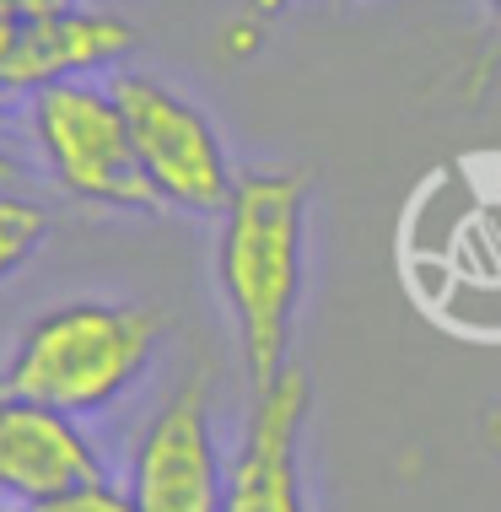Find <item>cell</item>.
Listing matches in <instances>:
<instances>
[{"label": "cell", "instance_id": "obj_1", "mask_svg": "<svg viewBox=\"0 0 501 512\" xmlns=\"http://www.w3.org/2000/svg\"><path fill=\"white\" fill-rule=\"evenodd\" d=\"M308 168H248L238 173L216 232V286L227 297L243 351L248 394L291 367V329L302 302L308 254Z\"/></svg>", "mask_w": 501, "mask_h": 512}, {"label": "cell", "instance_id": "obj_2", "mask_svg": "<svg viewBox=\"0 0 501 512\" xmlns=\"http://www.w3.org/2000/svg\"><path fill=\"white\" fill-rule=\"evenodd\" d=\"M157 345H162L157 308L71 297L22 324L6 367H0V383L11 394L38 399V405L81 421V415H97L130 394L146 378Z\"/></svg>", "mask_w": 501, "mask_h": 512}, {"label": "cell", "instance_id": "obj_3", "mask_svg": "<svg viewBox=\"0 0 501 512\" xmlns=\"http://www.w3.org/2000/svg\"><path fill=\"white\" fill-rule=\"evenodd\" d=\"M27 135L49 178L92 211H162L130 146L114 87L97 76L27 92Z\"/></svg>", "mask_w": 501, "mask_h": 512}, {"label": "cell", "instance_id": "obj_4", "mask_svg": "<svg viewBox=\"0 0 501 512\" xmlns=\"http://www.w3.org/2000/svg\"><path fill=\"white\" fill-rule=\"evenodd\" d=\"M108 87H114V98L124 108L135 162H141L162 211L221 216L232 184H238V168L227 157L216 119L194 98H184L173 81L151 71H114Z\"/></svg>", "mask_w": 501, "mask_h": 512}, {"label": "cell", "instance_id": "obj_5", "mask_svg": "<svg viewBox=\"0 0 501 512\" xmlns=\"http://www.w3.org/2000/svg\"><path fill=\"white\" fill-rule=\"evenodd\" d=\"M211 389L216 372L194 367L135 442L130 491L141 512H221L227 469H221L211 432Z\"/></svg>", "mask_w": 501, "mask_h": 512}, {"label": "cell", "instance_id": "obj_6", "mask_svg": "<svg viewBox=\"0 0 501 512\" xmlns=\"http://www.w3.org/2000/svg\"><path fill=\"white\" fill-rule=\"evenodd\" d=\"M313 410V383L302 367H286L248 399V421L227 475L221 512H308L302 496V426Z\"/></svg>", "mask_w": 501, "mask_h": 512}, {"label": "cell", "instance_id": "obj_7", "mask_svg": "<svg viewBox=\"0 0 501 512\" xmlns=\"http://www.w3.org/2000/svg\"><path fill=\"white\" fill-rule=\"evenodd\" d=\"M97 475H103V459L76 426V415H60L0 383V496L33 507Z\"/></svg>", "mask_w": 501, "mask_h": 512}, {"label": "cell", "instance_id": "obj_8", "mask_svg": "<svg viewBox=\"0 0 501 512\" xmlns=\"http://www.w3.org/2000/svg\"><path fill=\"white\" fill-rule=\"evenodd\" d=\"M135 44H141L135 22H124L119 11H97V6H71L60 17L22 22V38L6 65V87L27 98L38 87H54V81L108 76Z\"/></svg>", "mask_w": 501, "mask_h": 512}, {"label": "cell", "instance_id": "obj_9", "mask_svg": "<svg viewBox=\"0 0 501 512\" xmlns=\"http://www.w3.org/2000/svg\"><path fill=\"white\" fill-rule=\"evenodd\" d=\"M49 238V205L27 189H0V281H11Z\"/></svg>", "mask_w": 501, "mask_h": 512}, {"label": "cell", "instance_id": "obj_10", "mask_svg": "<svg viewBox=\"0 0 501 512\" xmlns=\"http://www.w3.org/2000/svg\"><path fill=\"white\" fill-rule=\"evenodd\" d=\"M27 512H141L130 486H119V480L97 475V480H81V486H65L44 496V502H33Z\"/></svg>", "mask_w": 501, "mask_h": 512}, {"label": "cell", "instance_id": "obj_11", "mask_svg": "<svg viewBox=\"0 0 501 512\" xmlns=\"http://www.w3.org/2000/svg\"><path fill=\"white\" fill-rule=\"evenodd\" d=\"M17 38H22V17L11 11V0H0V81H6V65H11Z\"/></svg>", "mask_w": 501, "mask_h": 512}, {"label": "cell", "instance_id": "obj_12", "mask_svg": "<svg viewBox=\"0 0 501 512\" xmlns=\"http://www.w3.org/2000/svg\"><path fill=\"white\" fill-rule=\"evenodd\" d=\"M81 6V0H11V11H17L22 22H44V17H60V11Z\"/></svg>", "mask_w": 501, "mask_h": 512}, {"label": "cell", "instance_id": "obj_13", "mask_svg": "<svg viewBox=\"0 0 501 512\" xmlns=\"http://www.w3.org/2000/svg\"><path fill=\"white\" fill-rule=\"evenodd\" d=\"M22 178H27V162L0 141V189H22Z\"/></svg>", "mask_w": 501, "mask_h": 512}, {"label": "cell", "instance_id": "obj_14", "mask_svg": "<svg viewBox=\"0 0 501 512\" xmlns=\"http://www.w3.org/2000/svg\"><path fill=\"white\" fill-rule=\"evenodd\" d=\"M485 442H491V453H496V464H501V405L485 410Z\"/></svg>", "mask_w": 501, "mask_h": 512}, {"label": "cell", "instance_id": "obj_15", "mask_svg": "<svg viewBox=\"0 0 501 512\" xmlns=\"http://www.w3.org/2000/svg\"><path fill=\"white\" fill-rule=\"evenodd\" d=\"M485 6H491V22L501 27V0H485Z\"/></svg>", "mask_w": 501, "mask_h": 512}, {"label": "cell", "instance_id": "obj_16", "mask_svg": "<svg viewBox=\"0 0 501 512\" xmlns=\"http://www.w3.org/2000/svg\"><path fill=\"white\" fill-rule=\"evenodd\" d=\"M11 98H17V92H11V87H6V81H0V108H6Z\"/></svg>", "mask_w": 501, "mask_h": 512}]
</instances>
